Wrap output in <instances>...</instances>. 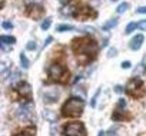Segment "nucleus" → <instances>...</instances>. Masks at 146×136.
I'll return each instance as SVG.
<instances>
[{
	"label": "nucleus",
	"instance_id": "f257e3e1",
	"mask_svg": "<svg viewBox=\"0 0 146 136\" xmlns=\"http://www.w3.org/2000/svg\"><path fill=\"white\" fill-rule=\"evenodd\" d=\"M72 52L76 56L78 63L82 66H86L89 63H92L98 53H99V46L96 43V40L90 36H80V37H75L72 40Z\"/></svg>",
	"mask_w": 146,
	"mask_h": 136
},
{
	"label": "nucleus",
	"instance_id": "f03ea898",
	"mask_svg": "<svg viewBox=\"0 0 146 136\" xmlns=\"http://www.w3.org/2000/svg\"><path fill=\"white\" fill-rule=\"evenodd\" d=\"M83 110H85V99L79 96H72L63 103L60 113L63 117L75 119V117H80L83 115Z\"/></svg>",
	"mask_w": 146,
	"mask_h": 136
},
{
	"label": "nucleus",
	"instance_id": "7ed1b4c3",
	"mask_svg": "<svg viewBox=\"0 0 146 136\" xmlns=\"http://www.w3.org/2000/svg\"><path fill=\"white\" fill-rule=\"evenodd\" d=\"M70 78V72L66 69V67L62 63H52L47 67V80L50 83H62L66 85L67 80Z\"/></svg>",
	"mask_w": 146,
	"mask_h": 136
},
{
	"label": "nucleus",
	"instance_id": "20e7f679",
	"mask_svg": "<svg viewBox=\"0 0 146 136\" xmlns=\"http://www.w3.org/2000/svg\"><path fill=\"white\" fill-rule=\"evenodd\" d=\"M125 90L129 96H132L133 99H140L146 95V88L142 79L139 78H132L129 79V82L125 86Z\"/></svg>",
	"mask_w": 146,
	"mask_h": 136
},
{
	"label": "nucleus",
	"instance_id": "39448f33",
	"mask_svg": "<svg viewBox=\"0 0 146 136\" xmlns=\"http://www.w3.org/2000/svg\"><path fill=\"white\" fill-rule=\"evenodd\" d=\"M63 135L64 136H88L85 123L82 122H67L63 125Z\"/></svg>",
	"mask_w": 146,
	"mask_h": 136
},
{
	"label": "nucleus",
	"instance_id": "423d86ee",
	"mask_svg": "<svg viewBox=\"0 0 146 136\" xmlns=\"http://www.w3.org/2000/svg\"><path fill=\"white\" fill-rule=\"evenodd\" d=\"M73 17H75L76 20H79V22H88V20H95L98 17V13L89 5H79V7L75 12Z\"/></svg>",
	"mask_w": 146,
	"mask_h": 136
},
{
	"label": "nucleus",
	"instance_id": "0eeeda50",
	"mask_svg": "<svg viewBox=\"0 0 146 136\" xmlns=\"http://www.w3.org/2000/svg\"><path fill=\"white\" fill-rule=\"evenodd\" d=\"M13 92L17 95V98L22 100V103H25V102H33L32 86L27 82H25V80L19 82L16 86H13Z\"/></svg>",
	"mask_w": 146,
	"mask_h": 136
},
{
	"label": "nucleus",
	"instance_id": "6e6552de",
	"mask_svg": "<svg viewBox=\"0 0 146 136\" xmlns=\"http://www.w3.org/2000/svg\"><path fill=\"white\" fill-rule=\"evenodd\" d=\"M25 13H26V16L29 19L40 20L44 15V7H43V5H40L37 2H29V3H26Z\"/></svg>",
	"mask_w": 146,
	"mask_h": 136
},
{
	"label": "nucleus",
	"instance_id": "1a4fd4ad",
	"mask_svg": "<svg viewBox=\"0 0 146 136\" xmlns=\"http://www.w3.org/2000/svg\"><path fill=\"white\" fill-rule=\"evenodd\" d=\"M33 110H35V105L33 102H25L19 106L17 109V116L20 119H32V115H33Z\"/></svg>",
	"mask_w": 146,
	"mask_h": 136
},
{
	"label": "nucleus",
	"instance_id": "9d476101",
	"mask_svg": "<svg viewBox=\"0 0 146 136\" xmlns=\"http://www.w3.org/2000/svg\"><path fill=\"white\" fill-rule=\"evenodd\" d=\"M78 7H79V3L75 2V0H70L69 3H66L60 7V13H62V16H72L73 17V15L78 10Z\"/></svg>",
	"mask_w": 146,
	"mask_h": 136
},
{
	"label": "nucleus",
	"instance_id": "9b49d317",
	"mask_svg": "<svg viewBox=\"0 0 146 136\" xmlns=\"http://www.w3.org/2000/svg\"><path fill=\"white\" fill-rule=\"evenodd\" d=\"M59 98H60V92H59L57 89H49V90H46L44 95H43L44 103H49V105L56 103V102L59 100Z\"/></svg>",
	"mask_w": 146,
	"mask_h": 136
},
{
	"label": "nucleus",
	"instance_id": "f8f14e48",
	"mask_svg": "<svg viewBox=\"0 0 146 136\" xmlns=\"http://www.w3.org/2000/svg\"><path fill=\"white\" fill-rule=\"evenodd\" d=\"M143 40H145V36L140 34V33H137L136 36H133V37L130 39V42H129V49L133 50V52L139 50V49L142 47V44H143Z\"/></svg>",
	"mask_w": 146,
	"mask_h": 136
},
{
	"label": "nucleus",
	"instance_id": "ddd939ff",
	"mask_svg": "<svg viewBox=\"0 0 146 136\" xmlns=\"http://www.w3.org/2000/svg\"><path fill=\"white\" fill-rule=\"evenodd\" d=\"M19 82H22V75H20V72H13V73L9 75V78H7V83H9L12 88L16 86Z\"/></svg>",
	"mask_w": 146,
	"mask_h": 136
},
{
	"label": "nucleus",
	"instance_id": "4468645a",
	"mask_svg": "<svg viewBox=\"0 0 146 136\" xmlns=\"http://www.w3.org/2000/svg\"><path fill=\"white\" fill-rule=\"evenodd\" d=\"M43 117H44L47 122H50V123H54V122H57V115H56L53 110H49V109L43 110Z\"/></svg>",
	"mask_w": 146,
	"mask_h": 136
},
{
	"label": "nucleus",
	"instance_id": "2eb2a0df",
	"mask_svg": "<svg viewBox=\"0 0 146 136\" xmlns=\"http://www.w3.org/2000/svg\"><path fill=\"white\" fill-rule=\"evenodd\" d=\"M35 133H36V129H35V126H29V127L23 129L22 132H17V133H15L13 136H35Z\"/></svg>",
	"mask_w": 146,
	"mask_h": 136
},
{
	"label": "nucleus",
	"instance_id": "dca6fc26",
	"mask_svg": "<svg viewBox=\"0 0 146 136\" xmlns=\"http://www.w3.org/2000/svg\"><path fill=\"white\" fill-rule=\"evenodd\" d=\"M123 113H125V110L116 109V110L112 113V120H127V119H130L129 116H127V117H126V116H123Z\"/></svg>",
	"mask_w": 146,
	"mask_h": 136
},
{
	"label": "nucleus",
	"instance_id": "f3484780",
	"mask_svg": "<svg viewBox=\"0 0 146 136\" xmlns=\"http://www.w3.org/2000/svg\"><path fill=\"white\" fill-rule=\"evenodd\" d=\"M117 26V19L116 17H112V19H109L103 26H102V30H110V29H113V27H116Z\"/></svg>",
	"mask_w": 146,
	"mask_h": 136
},
{
	"label": "nucleus",
	"instance_id": "a211bd4d",
	"mask_svg": "<svg viewBox=\"0 0 146 136\" xmlns=\"http://www.w3.org/2000/svg\"><path fill=\"white\" fill-rule=\"evenodd\" d=\"M0 43H6V44H15L16 39L13 36H7V34H2L0 36Z\"/></svg>",
	"mask_w": 146,
	"mask_h": 136
},
{
	"label": "nucleus",
	"instance_id": "6ab92c4d",
	"mask_svg": "<svg viewBox=\"0 0 146 136\" xmlns=\"http://www.w3.org/2000/svg\"><path fill=\"white\" fill-rule=\"evenodd\" d=\"M20 64H22V69H29V66H30V62L27 59V56L25 53H20Z\"/></svg>",
	"mask_w": 146,
	"mask_h": 136
},
{
	"label": "nucleus",
	"instance_id": "aec40b11",
	"mask_svg": "<svg viewBox=\"0 0 146 136\" xmlns=\"http://www.w3.org/2000/svg\"><path fill=\"white\" fill-rule=\"evenodd\" d=\"M72 30H75V27H73L72 25H60L56 27V32H72Z\"/></svg>",
	"mask_w": 146,
	"mask_h": 136
},
{
	"label": "nucleus",
	"instance_id": "412c9836",
	"mask_svg": "<svg viewBox=\"0 0 146 136\" xmlns=\"http://www.w3.org/2000/svg\"><path fill=\"white\" fill-rule=\"evenodd\" d=\"M127 9H129V3L123 2V3H120V5L116 7V12H117V15H123V13H125Z\"/></svg>",
	"mask_w": 146,
	"mask_h": 136
},
{
	"label": "nucleus",
	"instance_id": "4be33fe9",
	"mask_svg": "<svg viewBox=\"0 0 146 136\" xmlns=\"http://www.w3.org/2000/svg\"><path fill=\"white\" fill-rule=\"evenodd\" d=\"M50 26H52V19H50V17L44 19V20L40 23V29H42V30H44V32H46V30H49V27H50Z\"/></svg>",
	"mask_w": 146,
	"mask_h": 136
},
{
	"label": "nucleus",
	"instance_id": "5701e85b",
	"mask_svg": "<svg viewBox=\"0 0 146 136\" xmlns=\"http://www.w3.org/2000/svg\"><path fill=\"white\" fill-rule=\"evenodd\" d=\"M136 27H137V23H135V22H129L127 26H126V29H125V34H130Z\"/></svg>",
	"mask_w": 146,
	"mask_h": 136
},
{
	"label": "nucleus",
	"instance_id": "b1692460",
	"mask_svg": "<svg viewBox=\"0 0 146 136\" xmlns=\"http://www.w3.org/2000/svg\"><path fill=\"white\" fill-rule=\"evenodd\" d=\"M99 95H100V88L96 90V93H95V95H93V98L90 99V107H96V102H98Z\"/></svg>",
	"mask_w": 146,
	"mask_h": 136
},
{
	"label": "nucleus",
	"instance_id": "393cba45",
	"mask_svg": "<svg viewBox=\"0 0 146 136\" xmlns=\"http://www.w3.org/2000/svg\"><path fill=\"white\" fill-rule=\"evenodd\" d=\"M26 49H27V50H30V52L36 50V49H37V47H36V42H35V40H30V42H27V44H26Z\"/></svg>",
	"mask_w": 146,
	"mask_h": 136
},
{
	"label": "nucleus",
	"instance_id": "a878e982",
	"mask_svg": "<svg viewBox=\"0 0 146 136\" xmlns=\"http://www.w3.org/2000/svg\"><path fill=\"white\" fill-rule=\"evenodd\" d=\"M75 92H76L78 95L80 93V98H82V99H86V92H85V88L79 86V88H76V89H75Z\"/></svg>",
	"mask_w": 146,
	"mask_h": 136
},
{
	"label": "nucleus",
	"instance_id": "bb28decb",
	"mask_svg": "<svg viewBox=\"0 0 146 136\" xmlns=\"http://www.w3.org/2000/svg\"><path fill=\"white\" fill-rule=\"evenodd\" d=\"M143 72H145V63L142 62V63H140V64H139V66L136 67V70H135V75H142Z\"/></svg>",
	"mask_w": 146,
	"mask_h": 136
},
{
	"label": "nucleus",
	"instance_id": "cd10ccee",
	"mask_svg": "<svg viewBox=\"0 0 146 136\" xmlns=\"http://www.w3.org/2000/svg\"><path fill=\"white\" fill-rule=\"evenodd\" d=\"M2 27L6 29V30H12V29H13V23L9 22V20H5V22L2 23Z\"/></svg>",
	"mask_w": 146,
	"mask_h": 136
},
{
	"label": "nucleus",
	"instance_id": "c85d7f7f",
	"mask_svg": "<svg viewBox=\"0 0 146 136\" xmlns=\"http://www.w3.org/2000/svg\"><path fill=\"white\" fill-rule=\"evenodd\" d=\"M116 109L125 110V109H126V100H125V99H119V100H117V107H116Z\"/></svg>",
	"mask_w": 146,
	"mask_h": 136
},
{
	"label": "nucleus",
	"instance_id": "c756f323",
	"mask_svg": "<svg viewBox=\"0 0 146 136\" xmlns=\"http://www.w3.org/2000/svg\"><path fill=\"white\" fill-rule=\"evenodd\" d=\"M116 54H117V49H116V47H110V49L108 50V54H106V56H108V57H115Z\"/></svg>",
	"mask_w": 146,
	"mask_h": 136
},
{
	"label": "nucleus",
	"instance_id": "7c9ffc66",
	"mask_svg": "<svg viewBox=\"0 0 146 136\" xmlns=\"http://www.w3.org/2000/svg\"><path fill=\"white\" fill-rule=\"evenodd\" d=\"M137 29H139V30L146 32V20H145V19H143V20H140V22H137Z\"/></svg>",
	"mask_w": 146,
	"mask_h": 136
},
{
	"label": "nucleus",
	"instance_id": "2f4dec72",
	"mask_svg": "<svg viewBox=\"0 0 146 136\" xmlns=\"http://www.w3.org/2000/svg\"><path fill=\"white\" fill-rule=\"evenodd\" d=\"M120 66H122V69H130V67H132V63H130L129 60H125V62L120 63Z\"/></svg>",
	"mask_w": 146,
	"mask_h": 136
},
{
	"label": "nucleus",
	"instance_id": "473e14b6",
	"mask_svg": "<svg viewBox=\"0 0 146 136\" xmlns=\"http://www.w3.org/2000/svg\"><path fill=\"white\" fill-rule=\"evenodd\" d=\"M106 136H117V127H112V129L106 133Z\"/></svg>",
	"mask_w": 146,
	"mask_h": 136
},
{
	"label": "nucleus",
	"instance_id": "72a5a7b5",
	"mask_svg": "<svg viewBox=\"0 0 146 136\" xmlns=\"http://www.w3.org/2000/svg\"><path fill=\"white\" fill-rule=\"evenodd\" d=\"M136 13H139V15H146V6L137 7V9H136Z\"/></svg>",
	"mask_w": 146,
	"mask_h": 136
},
{
	"label": "nucleus",
	"instance_id": "f704fd0d",
	"mask_svg": "<svg viewBox=\"0 0 146 136\" xmlns=\"http://www.w3.org/2000/svg\"><path fill=\"white\" fill-rule=\"evenodd\" d=\"M2 50L3 52H10L12 50V46L10 44H6V43H2Z\"/></svg>",
	"mask_w": 146,
	"mask_h": 136
},
{
	"label": "nucleus",
	"instance_id": "c9c22d12",
	"mask_svg": "<svg viewBox=\"0 0 146 136\" xmlns=\"http://www.w3.org/2000/svg\"><path fill=\"white\" fill-rule=\"evenodd\" d=\"M83 30L85 32H88V33H95L96 30L93 29V27H90V26H86V27H83Z\"/></svg>",
	"mask_w": 146,
	"mask_h": 136
},
{
	"label": "nucleus",
	"instance_id": "e433bc0d",
	"mask_svg": "<svg viewBox=\"0 0 146 136\" xmlns=\"http://www.w3.org/2000/svg\"><path fill=\"white\" fill-rule=\"evenodd\" d=\"M115 92H116V93H122V92H123V88L117 85V86H115Z\"/></svg>",
	"mask_w": 146,
	"mask_h": 136
},
{
	"label": "nucleus",
	"instance_id": "4c0bfd02",
	"mask_svg": "<svg viewBox=\"0 0 146 136\" xmlns=\"http://www.w3.org/2000/svg\"><path fill=\"white\" fill-rule=\"evenodd\" d=\"M52 40H53V39H52V37H47V39H46V42H44V44H43V46H44V47H46V46H47V44H49V43H52Z\"/></svg>",
	"mask_w": 146,
	"mask_h": 136
},
{
	"label": "nucleus",
	"instance_id": "58836bf2",
	"mask_svg": "<svg viewBox=\"0 0 146 136\" xmlns=\"http://www.w3.org/2000/svg\"><path fill=\"white\" fill-rule=\"evenodd\" d=\"M59 2H60L62 5H66V3H69V2H70V0H59Z\"/></svg>",
	"mask_w": 146,
	"mask_h": 136
},
{
	"label": "nucleus",
	"instance_id": "ea45409f",
	"mask_svg": "<svg viewBox=\"0 0 146 136\" xmlns=\"http://www.w3.org/2000/svg\"><path fill=\"white\" fill-rule=\"evenodd\" d=\"M106 44H108V39H105V40H103V43H102V47H106Z\"/></svg>",
	"mask_w": 146,
	"mask_h": 136
},
{
	"label": "nucleus",
	"instance_id": "a19ab883",
	"mask_svg": "<svg viewBox=\"0 0 146 136\" xmlns=\"http://www.w3.org/2000/svg\"><path fill=\"white\" fill-rule=\"evenodd\" d=\"M98 136H106V133H105V132H103V130H100V132H99V133H98Z\"/></svg>",
	"mask_w": 146,
	"mask_h": 136
},
{
	"label": "nucleus",
	"instance_id": "79ce46f5",
	"mask_svg": "<svg viewBox=\"0 0 146 136\" xmlns=\"http://www.w3.org/2000/svg\"><path fill=\"white\" fill-rule=\"evenodd\" d=\"M143 57H145V59H143V63H145V64H146V54H145V56H143Z\"/></svg>",
	"mask_w": 146,
	"mask_h": 136
}]
</instances>
